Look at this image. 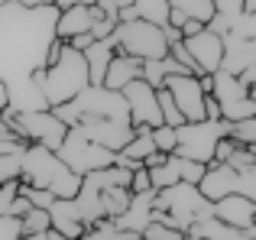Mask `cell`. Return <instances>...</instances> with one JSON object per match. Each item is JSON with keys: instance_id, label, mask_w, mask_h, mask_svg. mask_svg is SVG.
<instances>
[{"instance_id": "6da1fadb", "label": "cell", "mask_w": 256, "mask_h": 240, "mask_svg": "<svg viewBox=\"0 0 256 240\" xmlns=\"http://www.w3.org/2000/svg\"><path fill=\"white\" fill-rule=\"evenodd\" d=\"M58 6L0 4V82L6 88L30 82L46 68L49 46L56 42Z\"/></svg>"}, {"instance_id": "7a4b0ae2", "label": "cell", "mask_w": 256, "mask_h": 240, "mask_svg": "<svg viewBox=\"0 0 256 240\" xmlns=\"http://www.w3.org/2000/svg\"><path fill=\"white\" fill-rule=\"evenodd\" d=\"M20 182L30 185V188H42L56 198H75L82 192V176H75L58 159V152L32 143L20 156Z\"/></svg>"}, {"instance_id": "3957f363", "label": "cell", "mask_w": 256, "mask_h": 240, "mask_svg": "<svg viewBox=\"0 0 256 240\" xmlns=\"http://www.w3.org/2000/svg\"><path fill=\"white\" fill-rule=\"evenodd\" d=\"M32 78H36L39 91H42V101H46V108H49V110L65 108V104H72L84 88H91L84 56H82V52H75V49H68V46L62 49V56H58L49 68L36 72Z\"/></svg>"}, {"instance_id": "277c9868", "label": "cell", "mask_w": 256, "mask_h": 240, "mask_svg": "<svg viewBox=\"0 0 256 240\" xmlns=\"http://www.w3.org/2000/svg\"><path fill=\"white\" fill-rule=\"evenodd\" d=\"M230 133V124L224 120H198V124H182L175 126V152L178 159L208 166L214 159V146Z\"/></svg>"}, {"instance_id": "5b68a950", "label": "cell", "mask_w": 256, "mask_h": 240, "mask_svg": "<svg viewBox=\"0 0 256 240\" xmlns=\"http://www.w3.org/2000/svg\"><path fill=\"white\" fill-rule=\"evenodd\" d=\"M152 211H162V214H169L175 221V228L182 230V234H188V228H192L194 221H201V218H211V202H208L204 195H201L194 185H172V188H162L156 192V202H152Z\"/></svg>"}, {"instance_id": "8992f818", "label": "cell", "mask_w": 256, "mask_h": 240, "mask_svg": "<svg viewBox=\"0 0 256 240\" xmlns=\"http://www.w3.org/2000/svg\"><path fill=\"white\" fill-rule=\"evenodd\" d=\"M114 49L124 52L130 58H140V62H156V58L169 56V42H166L162 30L152 23H143V20H133V23H117L110 36Z\"/></svg>"}, {"instance_id": "52a82bcc", "label": "cell", "mask_w": 256, "mask_h": 240, "mask_svg": "<svg viewBox=\"0 0 256 240\" xmlns=\"http://www.w3.org/2000/svg\"><path fill=\"white\" fill-rule=\"evenodd\" d=\"M58 159H62V162L68 166L75 176H82V178L117 162V156H114V152H107L104 146L91 143V140L84 136L82 126H68V136H65L62 146H58Z\"/></svg>"}, {"instance_id": "ba28073f", "label": "cell", "mask_w": 256, "mask_h": 240, "mask_svg": "<svg viewBox=\"0 0 256 240\" xmlns=\"http://www.w3.org/2000/svg\"><path fill=\"white\" fill-rule=\"evenodd\" d=\"M4 120L16 130V136H23L32 146H46V150L58 152V146L68 136V126L62 124L52 110H32V114H4Z\"/></svg>"}, {"instance_id": "9c48e42d", "label": "cell", "mask_w": 256, "mask_h": 240, "mask_svg": "<svg viewBox=\"0 0 256 240\" xmlns=\"http://www.w3.org/2000/svg\"><path fill=\"white\" fill-rule=\"evenodd\" d=\"M211 98L220 108V120L224 124H237V120L256 117V104L246 98V88L227 72H214L211 75Z\"/></svg>"}, {"instance_id": "30bf717a", "label": "cell", "mask_w": 256, "mask_h": 240, "mask_svg": "<svg viewBox=\"0 0 256 240\" xmlns=\"http://www.w3.org/2000/svg\"><path fill=\"white\" fill-rule=\"evenodd\" d=\"M162 88L169 91L172 104L185 117V124L204 120V88H201V82L194 75H172V78H166Z\"/></svg>"}, {"instance_id": "8fae6325", "label": "cell", "mask_w": 256, "mask_h": 240, "mask_svg": "<svg viewBox=\"0 0 256 240\" xmlns=\"http://www.w3.org/2000/svg\"><path fill=\"white\" fill-rule=\"evenodd\" d=\"M120 94H124V101H126V110H130V124H133V126H150V130L162 126V114H159L156 88H150L143 78L130 82L124 91H120Z\"/></svg>"}, {"instance_id": "7c38bea8", "label": "cell", "mask_w": 256, "mask_h": 240, "mask_svg": "<svg viewBox=\"0 0 256 240\" xmlns=\"http://www.w3.org/2000/svg\"><path fill=\"white\" fill-rule=\"evenodd\" d=\"M182 46H185V52L192 56L194 68H198V78L220 72V58H224V39L214 36V32L208 30V26L198 32V36L182 39Z\"/></svg>"}, {"instance_id": "4fadbf2b", "label": "cell", "mask_w": 256, "mask_h": 240, "mask_svg": "<svg viewBox=\"0 0 256 240\" xmlns=\"http://www.w3.org/2000/svg\"><path fill=\"white\" fill-rule=\"evenodd\" d=\"M104 16V10H100L98 4L94 6H65V10H58V20H56V39H62V42H68V39L75 36H84V32H91V26L98 23V20Z\"/></svg>"}, {"instance_id": "5bb4252c", "label": "cell", "mask_w": 256, "mask_h": 240, "mask_svg": "<svg viewBox=\"0 0 256 240\" xmlns=\"http://www.w3.org/2000/svg\"><path fill=\"white\" fill-rule=\"evenodd\" d=\"M211 218L227 228H237V230H246L253 228V218H256V204L244 195H227L220 202L211 204Z\"/></svg>"}, {"instance_id": "9a60e30c", "label": "cell", "mask_w": 256, "mask_h": 240, "mask_svg": "<svg viewBox=\"0 0 256 240\" xmlns=\"http://www.w3.org/2000/svg\"><path fill=\"white\" fill-rule=\"evenodd\" d=\"M49 221H52V230H56V234H62L68 240H82L88 234L75 198H56L52 208H49Z\"/></svg>"}, {"instance_id": "2e32d148", "label": "cell", "mask_w": 256, "mask_h": 240, "mask_svg": "<svg viewBox=\"0 0 256 240\" xmlns=\"http://www.w3.org/2000/svg\"><path fill=\"white\" fill-rule=\"evenodd\" d=\"M152 202H156V192H146V195H130V208L120 218H114V230H126V234H143L152 224Z\"/></svg>"}, {"instance_id": "e0dca14e", "label": "cell", "mask_w": 256, "mask_h": 240, "mask_svg": "<svg viewBox=\"0 0 256 240\" xmlns=\"http://www.w3.org/2000/svg\"><path fill=\"white\" fill-rule=\"evenodd\" d=\"M198 192L208 198V202H220L227 195H237V172L230 166H220V162H208L204 178L198 182Z\"/></svg>"}, {"instance_id": "ac0fdd59", "label": "cell", "mask_w": 256, "mask_h": 240, "mask_svg": "<svg viewBox=\"0 0 256 240\" xmlns=\"http://www.w3.org/2000/svg\"><path fill=\"white\" fill-rule=\"evenodd\" d=\"M256 65V42L240 36H224V58H220V72L237 78L244 68Z\"/></svg>"}, {"instance_id": "d6986e66", "label": "cell", "mask_w": 256, "mask_h": 240, "mask_svg": "<svg viewBox=\"0 0 256 240\" xmlns=\"http://www.w3.org/2000/svg\"><path fill=\"white\" fill-rule=\"evenodd\" d=\"M140 68H143L140 58H130V56H124V52H114L110 65H107V72H104V84H100V88L124 91L130 82H136V78H140Z\"/></svg>"}, {"instance_id": "ffe728a7", "label": "cell", "mask_w": 256, "mask_h": 240, "mask_svg": "<svg viewBox=\"0 0 256 240\" xmlns=\"http://www.w3.org/2000/svg\"><path fill=\"white\" fill-rule=\"evenodd\" d=\"M114 52H117V49H114L110 39H107V42H91L82 52L84 62H88V78H91L94 88H100V84H104V72H107V65H110Z\"/></svg>"}, {"instance_id": "44dd1931", "label": "cell", "mask_w": 256, "mask_h": 240, "mask_svg": "<svg viewBox=\"0 0 256 240\" xmlns=\"http://www.w3.org/2000/svg\"><path fill=\"white\" fill-rule=\"evenodd\" d=\"M126 208H130V188L114 185V188H104V192H100V211H104V221L120 218Z\"/></svg>"}, {"instance_id": "7402d4cb", "label": "cell", "mask_w": 256, "mask_h": 240, "mask_svg": "<svg viewBox=\"0 0 256 240\" xmlns=\"http://www.w3.org/2000/svg\"><path fill=\"white\" fill-rule=\"evenodd\" d=\"M133 10L143 23H152V26H169V0H133Z\"/></svg>"}, {"instance_id": "603a6c76", "label": "cell", "mask_w": 256, "mask_h": 240, "mask_svg": "<svg viewBox=\"0 0 256 240\" xmlns=\"http://www.w3.org/2000/svg\"><path fill=\"white\" fill-rule=\"evenodd\" d=\"M26 140L23 136H16V130H13L6 120H0V156H23V150H26Z\"/></svg>"}, {"instance_id": "cb8c5ba5", "label": "cell", "mask_w": 256, "mask_h": 240, "mask_svg": "<svg viewBox=\"0 0 256 240\" xmlns=\"http://www.w3.org/2000/svg\"><path fill=\"white\" fill-rule=\"evenodd\" d=\"M150 182H152V192H162V188H172L178 185V172H175V159L169 156L162 166L150 169Z\"/></svg>"}, {"instance_id": "d4e9b609", "label": "cell", "mask_w": 256, "mask_h": 240, "mask_svg": "<svg viewBox=\"0 0 256 240\" xmlns=\"http://www.w3.org/2000/svg\"><path fill=\"white\" fill-rule=\"evenodd\" d=\"M20 224H23V234H49L52 230L49 211H42V208H30L23 218H20Z\"/></svg>"}, {"instance_id": "484cf974", "label": "cell", "mask_w": 256, "mask_h": 240, "mask_svg": "<svg viewBox=\"0 0 256 240\" xmlns=\"http://www.w3.org/2000/svg\"><path fill=\"white\" fill-rule=\"evenodd\" d=\"M172 159H175V172H178V182L194 185V188H198V182L204 178V169H208V166L192 162V159H178V156H172Z\"/></svg>"}, {"instance_id": "4316f807", "label": "cell", "mask_w": 256, "mask_h": 240, "mask_svg": "<svg viewBox=\"0 0 256 240\" xmlns=\"http://www.w3.org/2000/svg\"><path fill=\"white\" fill-rule=\"evenodd\" d=\"M227 136L234 140L237 146H256V117H250V120H237V124H230V133Z\"/></svg>"}, {"instance_id": "83f0119b", "label": "cell", "mask_w": 256, "mask_h": 240, "mask_svg": "<svg viewBox=\"0 0 256 240\" xmlns=\"http://www.w3.org/2000/svg\"><path fill=\"white\" fill-rule=\"evenodd\" d=\"M156 98H159V114H162V124H166V126H182V124H185V117H182V114H178V108L172 104L169 91L159 88V91H156Z\"/></svg>"}, {"instance_id": "f1b7e54d", "label": "cell", "mask_w": 256, "mask_h": 240, "mask_svg": "<svg viewBox=\"0 0 256 240\" xmlns=\"http://www.w3.org/2000/svg\"><path fill=\"white\" fill-rule=\"evenodd\" d=\"M20 195L30 202V208H42V211H49L52 202H56V195H49V192H42V188H30V185H23V182H20Z\"/></svg>"}, {"instance_id": "f546056e", "label": "cell", "mask_w": 256, "mask_h": 240, "mask_svg": "<svg viewBox=\"0 0 256 240\" xmlns=\"http://www.w3.org/2000/svg\"><path fill=\"white\" fill-rule=\"evenodd\" d=\"M237 195L250 198V202L256 204V166H250V169H240V172H237Z\"/></svg>"}, {"instance_id": "4dcf8cb0", "label": "cell", "mask_w": 256, "mask_h": 240, "mask_svg": "<svg viewBox=\"0 0 256 240\" xmlns=\"http://www.w3.org/2000/svg\"><path fill=\"white\" fill-rule=\"evenodd\" d=\"M152 143H156V150L162 152V156H172L175 152V126H156L152 130Z\"/></svg>"}, {"instance_id": "1f68e13d", "label": "cell", "mask_w": 256, "mask_h": 240, "mask_svg": "<svg viewBox=\"0 0 256 240\" xmlns=\"http://www.w3.org/2000/svg\"><path fill=\"white\" fill-rule=\"evenodd\" d=\"M211 6H214V16H220V20L244 16V0H211Z\"/></svg>"}, {"instance_id": "d6a6232c", "label": "cell", "mask_w": 256, "mask_h": 240, "mask_svg": "<svg viewBox=\"0 0 256 240\" xmlns=\"http://www.w3.org/2000/svg\"><path fill=\"white\" fill-rule=\"evenodd\" d=\"M146 192H152V182H150V169H143V166H136L130 176V195H146Z\"/></svg>"}, {"instance_id": "836d02e7", "label": "cell", "mask_w": 256, "mask_h": 240, "mask_svg": "<svg viewBox=\"0 0 256 240\" xmlns=\"http://www.w3.org/2000/svg\"><path fill=\"white\" fill-rule=\"evenodd\" d=\"M227 166H230L234 172H240V169H250V166H256V159H253V152L246 150V146H234V152H230V159H227Z\"/></svg>"}, {"instance_id": "e575fe53", "label": "cell", "mask_w": 256, "mask_h": 240, "mask_svg": "<svg viewBox=\"0 0 256 240\" xmlns=\"http://www.w3.org/2000/svg\"><path fill=\"white\" fill-rule=\"evenodd\" d=\"M20 178V156H0V185Z\"/></svg>"}, {"instance_id": "d590c367", "label": "cell", "mask_w": 256, "mask_h": 240, "mask_svg": "<svg viewBox=\"0 0 256 240\" xmlns=\"http://www.w3.org/2000/svg\"><path fill=\"white\" fill-rule=\"evenodd\" d=\"M143 237H146V240H185V234H182V230L162 228V224H156V221H152L150 228L143 230Z\"/></svg>"}, {"instance_id": "8d00e7d4", "label": "cell", "mask_w": 256, "mask_h": 240, "mask_svg": "<svg viewBox=\"0 0 256 240\" xmlns=\"http://www.w3.org/2000/svg\"><path fill=\"white\" fill-rule=\"evenodd\" d=\"M20 237H23V224H20V218L4 214V218H0V240H20Z\"/></svg>"}, {"instance_id": "74e56055", "label": "cell", "mask_w": 256, "mask_h": 240, "mask_svg": "<svg viewBox=\"0 0 256 240\" xmlns=\"http://www.w3.org/2000/svg\"><path fill=\"white\" fill-rule=\"evenodd\" d=\"M98 6L104 10V16L117 20V13H120V10H126V6H133V0H98Z\"/></svg>"}, {"instance_id": "f35d334b", "label": "cell", "mask_w": 256, "mask_h": 240, "mask_svg": "<svg viewBox=\"0 0 256 240\" xmlns=\"http://www.w3.org/2000/svg\"><path fill=\"white\" fill-rule=\"evenodd\" d=\"M234 146H237V143H234L230 136H224V140H220L218 146H214V159H211V162H220V166H227V159H230Z\"/></svg>"}, {"instance_id": "ab89813d", "label": "cell", "mask_w": 256, "mask_h": 240, "mask_svg": "<svg viewBox=\"0 0 256 240\" xmlns=\"http://www.w3.org/2000/svg\"><path fill=\"white\" fill-rule=\"evenodd\" d=\"M26 211H30V202H26V198L16 192V198H13V204H10V211H6V214H10V218H23Z\"/></svg>"}, {"instance_id": "60d3db41", "label": "cell", "mask_w": 256, "mask_h": 240, "mask_svg": "<svg viewBox=\"0 0 256 240\" xmlns=\"http://www.w3.org/2000/svg\"><path fill=\"white\" fill-rule=\"evenodd\" d=\"M204 30V23H198V20H185V23H182V39H192V36H198V32Z\"/></svg>"}, {"instance_id": "b9f144b4", "label": "cell", "mask_w": 256, "mask_h": 240, "mask_svg": "<svg viewBox=\"0 0 256 240\" xmlns=\"http://www.w3.org/2000/svg\"><path fill=\"white\" fill-rule=\"evenodd\" d=\"M204 120H220V108L211 94H204Z\"/></svg>"}, {"instance_id": "7bdbcfd3", "label": "cell", "mask_w": 256, "mask_h": 240, "mask_svg": "<svg viewBox=\"0 0 256 240\" xmlns=\"http://www.w3.org/2000/svg\"><path fill=\"white\" fill-rule=\"evenodd\" d=\"M237 82L244 84V88H253V84H256V65H250V68H244V72H240V75H237Z\"/></svg>"}, {"instance_id": "ee69618b", "label": "cell", "mask_w": 256, "mask_h": 240, "mask_svg": "<svg viewBox=\"0 0 256 240\" xmlns=\"http://www.w3.org/2000/svg\"><path fill=\"white\" fill-rule=\"evenodd\" d=\"M78 4H82V6H94L98 0H56L58 10H65V6H78Z\"/></svg>"}, {"instance_id": "f6af8a7d", "label": "cell", "mask_w": 256, "mask_h": 240, "mask_svg": "<svg viewBox=\"0 0 256 240\" xmlns=\"http://www.w3.org/2000/svg\"><path fill=\"white\" fill-rule=\"evenodd\" d=\"M110 240H146L143 234H126V230H114Z\"/></svg>"}, {"instance_id": "bcb514c9", "label": "cell", "mask_w": 256, "mask_h": 240, "mask_svg": "<svg viewBox=\"0 0 256 240\" xmlns=\"http://www.w3.org/2000/svg\"><path fill=\"white\" fill-rule=\"evenodd\" d=\"M13 4H20V6H52L56 0H13Z\"/></svg>"}, {"instance_id": "7dc6e473", "label": "cell", "mask_w": 256, "mask_h": 240, "mask_svg": "<svg viewBox=\"0 0 256 240\" xmlns=\"http://www.w3.org/2000/svg\"><path fill=\"white\" fill-rule=\"evenodd\" d=\"M4 110H6V84L0 82V120H4Z\"/></svg>"}, {"instance_id": "c3c4849f", "label": "cell", "mask_w": 256, "mask_h": 240, "mask_svg": "<svg viewBox=\"0 0 256 240\" xmlns=\"http://www.w3.org/2000/svg\"><path fill=\"white\" fill-rule=\"evenodd\" d=\"M20 240H49V234H23Z\"/></svg>"}, {"instance_id": "681fc988", "label": "cell", "mask_w": 256, "mask_h": 240, "mask_svg": "<svg viewBox=\"0 0 256 240\" xmlns=\"http://www.w3.org/2000/svg\"><path fill=\"white\" fill-rule=\"evenodd\" d=\"M244 13H256V0H244Z\"/></svg>"}, {"instance_id": "f907efd6", "label": "cell", "mask_w": 256, "mask_h": 240, "mask_svg": "<svg viewBox=\"0 0 256 240\" xmlns=\"http://www.w3.org/2000/svg\"><path fill=\"white\" fill-rule=\"evenodd\" d=\"M250 152H253V159H256V146H250Z\"/></svg>"}, {"instance_id": "816d5d0a", "label": "cell", "mask_w": 256, "mask_h": 240, "mask_svg": "<svg viewBox=\"0 0 256 240\" xmlns=\"http://www.w3.org/2000/svg\"><path fill=\"white\" fill-rule=\"evenodd\" d=\"M0 4H10V0H0Z\"/></svg>"}, {"instance_id": "f5cc1de1", "label": "cell", "mask_w": 256, "mask_h": 240, "mask_svg": "<svg viewBox=\"0 0 256 240\" xmlns=\"http://www.w3.org/2000/svg\"><path fill=\"white\" fill-rule=\"evenodd\" d=\"M253 224H256V218H253Z\"/></svg>"}, {"instance_id": "db71d44e", "label": "cell", "mask_w": 256, "mask_h": 240, "mask_svg": "<svg viewBox=\"0 0 256 240\" xmlns=\"http://www.w3.org/2000/svg\"><path fill=\"white\" fill-rule=\"evenodd\" d=\"M185 240H188V237H185Z\"/></svg>"}]
</instances>
